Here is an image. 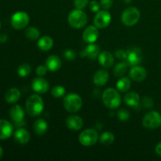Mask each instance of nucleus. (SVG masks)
I'll return each mask as SVG.
<instances>
[{"label":"nucleus","mask_w":161,"mask_h":161,"mask_svg":"<svg viewBox=\"0 0 161 161\" xmlns=\"http://www.w3.org/2000/svg\"><path fill=\"white\" fill-rule=\"evenodd\" d=\"M26 111L29 116L32 117L42 114L44 109V102L38 94H31L28 97L25 104Z\"/></svg>","instance_id":"obj_1"},{"label":"nucleus","mask_w":161,"mask_h":161,"mask_svg":"<svg viewBox=\"0 0 161 161\" xmlns=\"http://www.w3.org/2000/svg\"><path fill=\"white\" fill-rule=\"evenodd\" d=\"M102 102L109 109H116L121 104V96L119 91L113 88H107L102 94Z\"/></svg>","instance_id":"obj_2"},{"label":"nucleus","mask_w":161,"mask_h":161,"mask_svg":"<svg viewBox=\"0 0 161 161\" xmlns=\"http://www.w3.org/2000/svg\"><path fill=\"white\" fill-rule=\"evenodd\" d=\"M68 21L71 27L75 29H80L86 25L88 18L83 9H75L71 11L68 17Z\"/></svg>","instance_id":"obj_3"},{"label":"nucleus","mask_w":161,"mask_h":161,"mask_svg":"<svg viewBox=\"0 0 161 161\" xmlns=\"http://www.w3.org/2000/svg\"><path fill=\"white\" fill-rule=\"evenodd\" d=\"M63 105L66 111L70 113H75L83 106V100L79 94L71 93L64 97Z\"/></svg>","instance_id":"obj_4"},{"label":"nucleus","mask_w":161,"mask_h":161,"mask_svg":"<svg viewBox=\"0 0 161 161\" xmlns=\"http://www.w3.org/2000/svg\"><path fill=\"white\" fill-rule=\"evenodd\" d=\"M141 17V13L138 8L130 6L124 10L121 14V21L124 25L131 27L136 25Z\"/></svg>","instance_id":"obj_5"},{"label":"nucleus","mask_w":161,"mask_h":161,"mask_svg":"<svg viewBox=\"0 0 161 161\" xmlns=\"http://www.w3.org/2000/svg\"><path fill=\"white\" fill-rule=\"evenodd\" d=\"M98 140V133L92 128H88L83 130L79 136V142L83 146H94Z\"/></svg>","instance_id":"obj_6"},{"label":"nucleus","mask_w":161,"mask_h":161,"mask_svg":"<svg viewBox=\"0 0 161 161\" xmlns=\"http://www.w3.org/2000/svg\"><path fill=\"white\" fill-rule=\"evenodd\" d=\"M142 125L148 130H154L161 125V115L157 111H150L145 115Z\"/></svg>","instance_id":"obj_7"},{"label":"nucleus","mask_w":161,"mask_h":161,"mask_svg":"<svg viewBox=\"0 0 161 161\" xmlns=\"http://www.w3.org/2000/svg\"><path fill=\"white\" fill-rule=\"evenodd\" d=\"M30 21V17L26 12L18 11L11 17V25L15 30H21L26 28Z\"/></svg>","instance_id":"obj_8"},{"label":"nucleus","mask_w":161,"mask_h":161,"mask_svg":"<svg viewBox=\"0 0 161 161\" xmlns=\"http://www.w3.org/2000/svg\"><path fill=\"white\" fill-rule=\"evenodd\" d=\"M10 119L14 123L17 127H20L25 125V110L20 105H14L10 108L9 111Z\"/></svg>","instance_id":"obj_9"},{"label":"nucleus","mask_w":161,"mask_h":161,"mask_svg":"<svg viewBox=\"0 0 161 161\" xmlns=\"http://www.w3.org/2000/svg\"><path fill=\"white\" fill-rule=\"evenodd\" d=\"M112 21V15L108 10H99L96 13L94 18V24L98 29H102L110 25Z\"/></svg>","instance_id":"obj_10"},{"label":"nucleus","mask_w":161,"mask_h":161,"mask_svg":"<svg viewBox=\"0 0 161 161\" xmlns=\"http://www.w3.org/2000/svg\"><path fill=\"white\" fill-rule=\"evenodd\" d=\"M142 59V55L139 48L137 47H131L127 50V58L126 62L129 66L138 65L141 63Z\"/></svg>","instance_id":"obj_11"},{"label":"nucleus","mask_w":161,"mask_h":161,"mask_svg":"<svg viewBox=\"0 0 161 161\" xmlns=\"http://www.w3.org/2000/svg\"><path fill=\"white\" fill-rule=\"evenodd\" d=\"M31 88L36 93L39 94H46L50 89V84L42 76L35 78L31 83Z\"/></svg>","instance_id":"obj_12"},{"label":"nucleus","mask_w":161,"mask_h":161,"mask_svg":"<svg viewBox=\"0 0 161 161\" xmlns=\"http://www.w3.org/2000/svg\"><path fill=\"white\" fill-rule=\"evenodd\" d=\"M99 36L98 28L95 25H90L83 31V39L86 43H94Z\"/></svg>","instance_id":"obj_13"},{"label":"nucleus","mask_w":161,"mask_h":161,"mask_svg":"<svg viewBox=\"0 0 161 161\" xmlns=\"http://www.w3.org/2000/svg\"><path fill=\"white\" fill-rule=\"evenodd\" d=\"M129 75L134 81L142 82L146 80L147 76V71L146 69L138 64V65L132 66L129 72Z\"/></svg>","instance_id":"obj_14"},{"label":"nucleus","mask_w":161,"mask_h":161,"mask_svg":"<svg viewBox=\"0 0 161 161\" xmlns=\"http://www.w3.org/2000/svg\"><path fill=\"white\" fill-rule=\"evenodd\" d=\"M14 133L12 124L6 119H0V140H6L10 138Z\"/></svg>","instance_id":"obj_15"},{"label":"nucleus","mask_w":161,"mask_h":161,"mask_svg":"<svg viewBox=\"0 0 161 161\" xmlns=\"http://www.w3.org/2000/svg\"><path fill=\"white\" fill-rule=\"evenodd\" d=\"M65 124L66 127L69 130L77 131L83 127V120L80 116H76V115H72L66 119Z\"/></svg>","instance_id":"obj_16"},{"label":"nucleus","mask_w":161,"mask_h":161,"mask_svg":"<svg viewBox=\"0 0 161 161\" xmlns=\"http://www.w3.org/2000/svg\"><path fill=\"white\" fill-rule=\"evenodd\" d=\"M14 140L17 143L20 145H25L27 143L29 142L30 138V134L26 129L22 128V127H18L14 134Z\"/></svg>","instance_id":"obj_17"},{"label":"nucleus","mask_w":161,"mask_h":161,"mask_svg":"<svg viewBox=\"0 0 161 161\" xmlns=\"http://www.w3.org/2000/svg\"><path fill=\"white\" fill-rule=\"evenodd\" d=\"M97 58H98L99 64L105 69L113 67L114 64V57L108 51H103L100 53Z\"/></svg>","instance_id":"obj_18"},{"label":"nucleus","mask_w":161,"mask_h":161,"mask_svg":"<svg viewBox=\"0 0 161 161\" xmlns=\"http://www.w3.org/2000/svg\"><path fill=\"white\" fill-rule=\"evenodd\" d=\"M61 58L57 55H50L46 60V66L50 72H54L59 70L61 67Z\"/></svg>","instance_id":"obj_19"},{"label":"nucleus","mask_w":161,"mask_h":161,"mask_svg":"<svg viewBox=\"0 0 161 161\" xmlns=\"http://www.w3.org/2000/svg\"><path fill=\"white\" fill-rule=\"evenodd\" d=\"M108 79H109L108 72L106 70L101 69L95 72L94 77H93V82L96 86H103L108 83Z\"/></svg>","instance_id":"obj_20"},{"label":"nucleus","mask_w":161,"mask_h":161,"mask_svg":"<svg viewBox=\"0 0 161 161\" xmlns=\"http://www.w3.org/2000/svg\"><path fill=\"white\" fill-rule=\"evenodd\" d=\"M82 53L83 57H86L89 59H95L100 54V47L95 43H89Z\"/></svg>","instance_id":"obj_21"},{"label":"nucleus","mask_w":161,"mask_h":161,"mask_svg":"<svg viewBox=\"0 0 161 161\" xmlns=\"http://www.w3.org/2000/svg\"><path fill=\"white\" fill-rule=\"evenodd\" d=\"M48 127L47 122L42 118H39L36 119L33 124V130H34L35 134L39 135V136L45 135L46 132L48 130Z\"/></svg>","instance_id":"obj_22"},{"label":"nucleus","mask_w":161,"mask_h":161,"mask_svg":"<svg viewBox=\"0 0 161 161\" xmlns=\"http://www.w3.org/2000/svg\"><path fill=\"white\" fill-rule=\"evenodd\" d=\"M124 100L127 105L132 108H136L140 104V96L135 91H131L125 94Z\"/></svg>","instance_id":"obj_23"},{"label":"nucleus","mask_w":161,"mask_h":161,"mask_svg":"<svg viewBox=\"0 0 161 161\" xmlns=\"http://www.w3.org/2000/svg\"><path fill=\"white\" fill-rule=\"evenodd\" d=\"M20 91L17 88L13 87L8 90L5 94V100L9 104H14L20 99Z\"/></svg>","instance_id":"obj_24"},{"label":"nucleus","mask_w":161,"mask_h":161,"mask_svg":"<svg viewBox=\"0 0 161 161\" xmlns=\"http://www.w3.org/2000/svg\"><path fill=\"white\" fill-rule=\"evenodd\" d=\"M37 46L42 51H48V50H51L52 47H53V40L50 36H44L39 39Z\"/></svg>","instance_id":"obj_25"},{"label":"nucleus","mask_w":161,"mask_h":161,"mask_svg":"<svg viewBox=\"0 0 161 161\" xmlns=\"http://www.w3.org/2000/svg\"><path fill=\"white\" fill-rule=\"evenodd\" d=\"M131 85V81L128 77H121L116 82V90L119 92H127L129 91Z\"/></svg>","instance_id":"obj_26"},{"label":"nucleus","mask_w":161,"mask_h":161,"mask_svg":"<svg viewBox=\"0 0 161 161\" xmlns=\"http://www.w3.org/2000/svg\"><path fill=\"white\" fill-rule=\"evenodd\" d=\"M128 64L127 62H119L113 69V73L116 77H123L127 72L128 69Z\"/></svg>","instance_id":"obj_27"},{"label":"nucleus","mask_w":161,"mask_h":161,"mask_svg":"<svg viewBox=\"0 0 161 161\" xmlns=\"http://www.w3.org/2000/svg\"><path fill=\"white\" fill-rule=\"evenodd\" d=\"M114 140V135L109 131L103 132L99 137V141H100L101 144L104 145V146H109V145L113 144Z\"/></svg>","instance_id":"obj_28"},{"label":"nucleus","mask_w":161,"mask_h":161,"mask_svg":"<svg viewBox=\"0 0 161 161\" xmlns=\"http://www.w3.org/2000/svg\"><path fill=\"white\" fill-rule=\"evenodd\" d=\"M25 36L30 40H37L40 36V31L36 27H29L25 30Z\"/></svg>","instance_id":"obj_29"},{"label":"nucleus","mask_w":161,"mask_h":161,"mask_svg":"<svg viewBox=\"0 0 161 161\" xmlns=\"http://www.w3.org/2000/svg\"><path fill=\"white\" fill-rule=\"evenodd\" d=\"M66 90L61 85H57L54 86L51 90V94L53 97L55 98H60V97H62L65 94Z\"/></svg>","instance_id":"obj_30"},{"label":"nucleus","mask_w":161,"mask_h":161,"mask_svg":"<svg viewBox=\"0 0 161 161\" xmlns=\"http://www.w3.org/2000/svg\"><path fill=\"white\" fill-rule=\"evenodd\" d=\"M31 72V66L28 64H22L17 68V74L20 77H26L30 75Z\"/></svg>","instance_id":"obj_31"},{"label":"nucleus","mask_w":161,"mask_h":161,"mask_svg":"<svg viewBox=\"0 0 161 161\" xmlns=\"http://www.w3.org/2000/svg\"><path fill=\"white\" fill-rule=\"evenodd\" d=\"M116 116H117L118 119L121 121H127L130 119V113L127 109H119V111H117L116 113Z\"/></svg>","instance_id":"obj_32"},{"label":"nucleus","mask_w":161,"mask_h":161,"mask_svg":"<svg viewBox=\"0 0 161 161\" xmlns=\"http://www.w3.org/2000/svg\"><path fill=\"white\" fill-rule=\"evenodd\" d=\"M89 3V0H74V6L75 9H83Z\"/></svg>","instance_id":"obj_33"},{"label":"nucleus","mask_w":161,"mask_h":161,"mask_svg":"<svg viewBox=\"0 0 161 161\" xmlns=\"http://www.w3.org/2000/svg\"><path fill=\"white\" fill-rule=\"evenodd\" d=\"M142 104L146 108H151L153 106V101L149 97H144L142 100Z\"/></svg>","instance_id":"obj_34"},{"label":"nucleus","mask_w":161,"mask_h":161,"mask_svg":"<svg viewBox=\"0 0 161 161\" xmlns=\"http://www.w3.org/2000/svg\"><path fill=\"white\" fill-rule=\"evenodd\" d=\"M48 69L46 65H42V64H40V65L38 66L36 69V75H38L39 76H43L48 72Z\"/></svg>","instance_id":"obj_35"},{"label":"nucleus","mask_w":161,"mask_h":161,"mask_svg":"<svg viewBox=\"0 0 161 161\" xmlns=\"http://www.w3.org/2000/svg\"><path fill=\"white\" fill-rule=\"evenodd\" d=\"M100 7H101V5L100 3H98L97 1H91L89 4V8L91 9V12H94V13H97L99 10H100Z\"/></svg>","instance_id":"obj_36"},{"label":"nucleus","mask_w":161,"mask_h":161,"mask_svg":"<svg viewBox=\"0 0 161 161\" xmlns=\"http://www.w3.org/2000/svg\"><path fill=\"white\" fill-rule=\"evenodd\" d=\"M100 5L102 9H105V10H108L113 6V0H101Z\"/></svg>","instance_id":"obj_37"},{"label":"nucleus","mask_w":161,"mask_h":161,"mask_svg":"<svg viewBox=\"0 0 161 161\" xmlns=\"http://www.w3.org/2000/svg\"><path fill=\"white\" fill-rule=\"evenodd\" d=\"M64 57L67 61H73L75 58L76 55L72 50H66L64 52Z\"/></svg>","instance_id":"obj_38"},{"label":"nucleus","mask_w":161,"mask_h":161,"mask_svg":"<svg viewBox=\"0 0 161 161\" xmlns=\"http://www.w3.org/2000/svg\"><path fill=\"white\" fill-rule=\"evenodd\" d=\"M115 56L120 60H126V58H127V51L119 49V50H117L115 52Z\"/></svg>","instance_id":"obj_39"},{"label":"nucleus","mask_w":161,"mask_h":161,"mask_svg":"<svg viewBox=\"0 0 161 161\" xmlns=\"http://www.w3.org/2000/svg\"><path fill=\"white\" fill-rule=\"evenodd\" d=\"M8 36L5 33H1L0 34V43H5L7 42Z\"/></svg>","instance_id":"obj_40"},{"label":"nucleus","mask_w":161,"mask_h":161,"mask_svg":"<svg viewBox=\"0 0 161 161\" xmlns=\"http://www.w3.org/2000/svg\"><path fill=\"white\" fill-rule=\"evenodd\" d=\"M155 152L157 156H159V157H161V142H159L158 144L157 145V146H156Z\"/></svg>","instance_id":"obj_41"},{"label":"nucleus","mask_w":161,"mask_h":161,"mask_svg":"<svg viewBox=\"0 0 161 161\" xmlns=\"http://www.w3.org/2000/svg\"><path fill=\"white\" fill-rule=\"evenodd\" d=\"M3 148L0 146V159L3 157Z\"/></svg>","instance_id":"obj_42"},{"label":"nucleus","mask_w":161,"mask_h":161,"mask_svg":"<svg viewBox=\"0 0 161 161\" xmlns=\"http://www.w3.org/2000/svg\"><path fill=\"white\" fill-rule=\"evenodd\" d=\"M124 2H125L126 3H130V2L132 1V0H124Z\"/></svg>","instance_id":"obj_43"},{"label":"nucleus","mask_w":161,"mask_h":161,"mask_svg":"<svg viewBox=\"0 0 161 161\" xmlns=\"http://www.w3.org/2000/svg\"><path fill=\"white\" fill-rule=\"evenodd\" d=\"M1 26H2V25H1V21H0V29H1Z\"/></svg>","instance_id":"obj_44"},{"label":"nucleus","mask_w":161,"mask_h":161,"mask_svg":"<svg viewBox=\"0 0 161 161\" xmlns=\"http://www.w3.org/2000/svg\"><path fill=\"white\" fill-rule=\"evenodd\" d=\"M160 128H161V125H160Z\"/></svg>","instance_id":"obj_45"}]
</instances>
